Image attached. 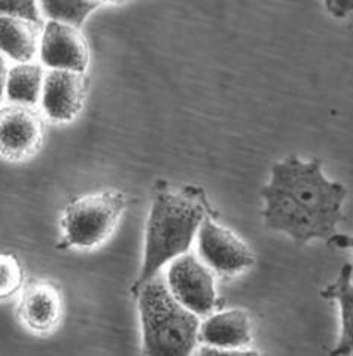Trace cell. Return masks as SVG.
<instances>
[{
    "label": "cell",
    "instance_id": "obj_10",
    "mask_svg": "<svg viewBox=\"0 0 353 356\" xmlns=\"http://www.w3.org/2000/svg\"><path fill=\"white\" fill-rule=\"evenodd\" d=\"M197 339L212 348L246 349L252 341L251 318L240 309L216 313L199 328Z\"/></svg>",
    "mask_w": 353,
    "mask_h": 356
},
{
    "label": "cell",
    "instance_id": "obj_4",
    "mask_svg": "<svg viewBox=\"0 0 353 356\" xmlns=\"http://www.w3.org/2000/svg\"><path fill=\"white\" fill-rule=\"evenodd\" d=\"M126 207L120 191L87 194L67 204L61 219L63 242L60 248H95L113 233Z\"/></svg>",
    "mask_w": 353,
    "mask_h": 356
},
{
    "label": "cell",
    "instance_id": "obj_1",
    "mask_svg": "<svg viewBox=\"0 0 353 356\" xmlns=\"http://www.w3.org/2000/svg\"><path fill=\"white\" fill-rule=\"evenodd\" d=\"M261 195L265 200V227L288 234L299 245L328 238L345 219L341 206L347 195L346 186L327 179L318 159L303 161L289 155L276 163Z\"/></svg>",
    "mask_w": 353,
    "mask_h": 356
},
{
    "label": "cell",
    "instance_id": "obj_2",
    "mask_svg": "<svg viewBox=\"0 0 353 356\" xmlns=\"http://www.w3.org/2000/svg\"><path fill=\"white\" fill-rule=\"evenodd\" d=\"M206 216H211L209 203L204 193L194 186L155 194L145 236L143 264L131 288L134 294L145 282L158 275L164 264L188 252Z\"/></svg>",
    "mask_w": 353,
    "mask_h": 356
},
{
    "label": "cell",
    "instance_id": "obj_17",
    "mask_svg": "<svg viewBox=\"0 0 353 356\" xmlns=\"http://www.w3.org/2000/svg\"><path fill=\"white\" fill-rule=\"evenodd\" d=\"M0 15L22 17L44 26L38 0H0Z\"/></svg>",
    "mask_w": 353,
    "mask_h": 356
},
{
    "label": "cell",
    "instance_id": "obj_19",
    "mask_svg": "<svg viewBox=\"0 0 353 356\" xmlns=\"http://www.w3.org/2000/svg\"><path fill=\"white\" fill-rule=\"evenodd\" d=\"M200 355H234V356H245V355H258V352L254 350H243V349H220V348H212L206 346L200 350Z\"/></svg>",
    "mask_w": 353,
    "mask_h": 356
},
{
    "label": "cell",
    "instance_id": "obj_8",
    "mask_svg": "<svg viewBox=\"0 0 353 356\" xmlns=\"http://www.w3.org/2000/svg\"><path fill=\"white\" fill-rule=\"evenodd\" d=\"M42 142V122L35 111L24 104L0 109V155L23 160L33 155Z\"/></svg>",
    "mask_w": 353,
    "mask_h": 356
},
{
    "label": "cell",
    "instance_id": "obj_5",
    "mask_svg": "<svg viewBox=\"0 0 353 356\" xmlns=\"http://www.w3.org/2000/svg\"><path fill=\"white\" fill-rule=\"evenodd\" d=\"M165 282L173 297L195 315H209L215 309L213 273L211 267L195 255L186 252L172 259Z\"/></svg>",
    "mask_w": 353,
    "mask_h": 356
},
{
    "label": "cell",
    "instance_id": "obj_15",
    "mask_svg": "<svg viewBox=\"0 0 353 356\" xmlns=\"http://www.w3.org/2000/svg\"><path fill=\"white\" fill-rule=\"evenodd\" d=\"M40 14L51 21H60L75 27L90 17L92 10L100 6L97 0H38Z\"/></svg>",
    "mask_w": 353,
    "mask_h": 356
},
{
    "label": "cell",
    "instance_id": "obj_21",
    "mask_svg": "<svg viewBox=\"0 0 353 356\" xmlns=\"http://www.w3.org/2000/svg\"><path fill=\"white\" fill-rule=\"evenodd\" d=\"M97 2H113V3H120V2H126V0H97Z\"/></svg>",
    "mask_w": 353,
    "mask_h": 356
},
{
    "label": "cell",
    "instance_id": "obj_18",
    "mask_svg": "<svg viewBox=\"0 0 353 356\" xmlns=\"http://www.w3.org/2000/svg\"><path fill=\"white\" fill-rule=\"evenodd\" d=\"M328 13L336 18H346L353 8V0H327Z\"/></svg>",
    "mask_w": 353,
    "mask_h": 356
},
{
    "label": "cell",
    "instance_id": "obj_9",
    "mask_svg": "<svg viewBox=\"0 0 353 356\" xmlns=\"http://www.w3.org/2000/svg\"><path fill=\"white\" fill-rule=\"evenodd\" d=\"M84 72L49 70L45 79L40 102L47 117L54 122H67L81 112L87 94Z\"/></svg>",
    "mask_w": 353,
    "mask_h": 356
},
{
    "label": "cell",
    "instance_id": "obj_11",
    "mask_svg": "<svg viewBox=\"0 0 353 356\" xmlns=\"http://www.w3.org/2000/svg\"><path fill=\"white\" fill-rule=\"evenodd\" d=\"M19 315L28 328L38 332L53 330L61 316L58 291L48 284H35L24 292Z\"/></svg>",
    "mask_w": 353,
    "mask_h": 356
},
{
    "label": "cell",
    "instance_id": "obj_16",
    "mask_svg": "<svg viewBox=\"0 0 353 356\" xmlns=\"http://www.w3.org/2000/svg\"><path fill=\"white\" fill-rule=\"evenodd\" d=\"M23 284V267L13 255H0V298L13 296Z\"/></svg>",
    "mask_w": 353,
    "mask_h": 356
},
{
    "label": "cell",
    "instance_id": "obj_3",
    "mask_svg": "<svg viewBox=\"0 0 353 356\" xmlns=\"http://www.w3.org/2000/svg\"><path fill=\"white\" fill-rule=\"evenodd\" d=\"M143 353L152 356L191 355L199 336L200 321L173 297L160 273L138 289Z\"/></svg>",
    "mask_w": 353,
    "mask_h": 356
},
{
    "label": "cell",
    "instance_id": "obj_7",
    "mask_svg": "<svg viewBox=\"0 0 353 356\" xmlns=\"http://www.w3.org/2000/svg\"><path fill=\"white\" fill-rule=\"evenodd\" d=\"M39 57L42 65L51 70L85 72L88 47L78 27L49 19L40 33Z\"/></svg>",
    "mask_w": 353,
    "mask_h": 356
},
{
    "label": "cell",
    "instance_id": "obj_14",
    "mask_svg": "<svg viewBox=\"0 0 353 356\" xmlns=\"http://www.w3.org/2000/svg\"><path fill=\"white\" fill-rule=\"evenodd\" d=\"M45 73L35 63H18L9 69L6 79V91L9 102L24 106H35L42 94Z\"/></svg>",
    "mask_w": 353,
    "mask_h": 356
},
{
    "label": "cell",
    "instance_id": "obj_12",
    "mask_svg": "<svg viewBox=\"0 0 353 356\" xmlns=\"http://www.w3.org/2000/svg\"><path fill=\"white\" fill-rule=\"evenodd\" d=\"M40 27L33 21L0 15V52L17 63H30L38 54Z\"/></svg>",
    "mask_w": 353,
    "mask_h": 356
},
{
    "label": "cell",
    "instance_id": "obj_6",
    "mask_svg": "<svg viewBox=\"0 0 353 356\" xmlns=\"http://www.w3.org/2000/svg\"><path fill=\"white\" fill-rule=\"evenodd\" d=\"M199 252L203 263L224 275H234L255 263L249 249L231 229L206 216L199 227Z\"/></svg>",
    "mask_w": 353,
    "mask_h": 356
},
{
    "label": "cell",
    "instance_id": "obj_13",
    "mask_svg": "<svg viewBox=\"0 0 353 356\" xmlns=\"http://www.w3.org/2000/svg\"><path fill=\"white\" fill-rule=\"evenodd\" d=\"M325 300H336L341 313V334L332 356L350 355L353 348V291H352V264H345L338 279L320 292Z\"/></svg>",
    "mask_w": 353,
    "mask_h": 356
},
{
    "label": "cell",
    "instance_id": "obj_20",
    "mask_svg": "<svg viewBox=\"0 0 353 356\" xmlns=\"http://www.w3.org/2000/svg\"><path fill=\"white\" fill-rule=\"evenodd\" d=\"M8 73H9V66H8L6 56L3 54V52H0V103H2V100L5 97Z\"/></svg>",
    "mask_w": 353,
    "mask_h": 356
}]
</instances>
